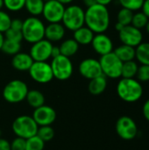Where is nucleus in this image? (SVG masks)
Instances as JSON below:
<instances>
[{
	"instance_id": "nucleus-1",
	"label": "nucleus",
	"mask_w": 149,
	"mask_h": 150,
	"mask_svg": "<svg viewBox=\"0 0 149 150\" xmlns=\"http://www.w3.org/2000/svg\"><path fill=\"white\" fill-rule=\"evenodd\" d=\"M110 12L107 6L95 4L85 11L84 25L94 33H105L110 26Z\"/></svg>"
},
{
	"instance_id": "nucleus-2",
	"label": "nucleus",
	"mask_w": 149,
	"mask_h": 150,
	"mask_svg": "<svg viewBox=\"0 0 149 150\" xmlns=\"http://www.w3.org/2000/svg\"><path fill=\"white\" fill-rule=\"evenodd\" d=\"M117 94L123 101L134 103L143 95V88L137 79L121 78L117 84Z\"/></svg>"
},
{
	"instance_id": "nucleus-3",
	"label": "nucleus",
	"mask_w": 149,
	"mask_h": 150,
	"mask_svg": "<svg viewBox=\"0 0 149 150\" xmlns=\"http://www.w3.org/2000/svg\"><path fill=\"white\" fill-rule=\"evenodd\" d=\"M45 24L38 17L30 16L23 20L21 33L23 40L33 44L45 38Z\"/></svg>"
},
{
	"instance_id": "nucleus-4",
	"label": "nucleus",
	"mask_w": 149,
	"mask_h": 150,
	"mask_svg": "<svg viewBox=\"0 0 149 150\" xmlns=\"http://www.w3.org/2000/svg\"><path fill=\"white\" fill-rule=\"evenodd\" d=\"M85 11L77 4H71L65 7L64 14L61 19V24L65 29L68 31H76L84 25Z\"/></svg>"
},
{
	"instance_id": "nucleus-5",
	"label": "nucleus",
	"mask_w": 149,
	"mask_h": 150,
	"mask_svg": "<svg viewBox=\"0 0 149 150\" xmlns=\"http://www.w3.org/2000/svg\"><path fill=\"white\" fill-rule=\"evenodd\" d=\"M28 91V86L24 81L14 79L4 86L3 90V98L10 104H18L25 100Z\"/></svg>"
},
{
	"instance_id": "nucleus-6",
	"label": "nucleus",
	"mask_w": 149,
	"mask_h": 150,
	"mask_svg": "<svg viewBox=\"0 0 149 150\" xmlns=\"http://www.w3.org/2000/svg\"><path fill=\"white\" fill-rule=\"evenodd\" d=\"M39 126L32 116L20 115L17 117L12 124L11 130L17 137L23 138L25 140L32 137L37 134Z\"/></svg>"
},
{
	"instance_id": "nucleus-7",
	"label": "nucleus",
	"mask_w": 149,
	"mask_h": 150,
	"mask_svg": "<svg viewBox=\"0 0 149 150\" xmlns=\"http://www.w3.org/2000/svg\"><path fill=\"white\" fill-rule=\"evenodd\" d=\"M98 61L101 66L102 73L105 76L111 79H117L121 77L123 62L119 59L113 51L102 55Z\"/></svg>"
},
{
	"instance_id": "nucleus-8",
	"label": "nucleus",
	"mask_w": 149,
	"mask_h": 150,
	"mask_svg": "<svg viewBox=\"0 0 149 150\" xmlns=\"http://www.w3.org/2000/svg\"><path fill=\"white\" fill-rule=\"evenodd\" d=\"M54 78L59 81H66L69 79L74 72L73 62L69 57L64 56L62 54L52 58L50 63Z\"/></svg>"
},
{
	"instance_id": "nucleus-9",
	"label": "nucleus",
	"mask_w": 149,
	"mask_h": 150,
	"mask_svg": "<svg viewBox=\"0 0 149 150\" xmlns=\"http://www.w3.org/2000/svg\"><path fill=\"white\" fill-rule=\"evenodd\" d=\"M28 72L30 77L38 83L46 84L54 79L50 63L47 62H33Z\"/></svg>"
},
{
	"instance_id": "nucleus-10",
	"label": "nucleus",
	"mask_w": 149,
	"mask_h": 150,
	"mask_svg": "<svg viewBox=\"0 0 149 150\" xmlns=\"http://www.w3.org/2000/svg\"><path fill=\"white\" fill-rule=\"evenodd\" d=\"M116 133L125 141L133 140L138 134V126L129 116H121L116 122Z\"/></svg>"
},
{
	"instance_id": "nucleus-11",
	"label": "nucleus",
	"mask_w": 149,
	"mask_h": 150,
	"mask_svg": "<svg viewBox=\"0 0 149 150\" xmlns=\"http://www.w3.org/2000/svg\"><path fill=\"white\" fill-rule=\"evenodd\" d=\"M64 11V4L57 0H49L45 2L41 15L48 23H61Z\"/></svg>"
},
{
	"instance_id": "nucleus-12",
	"label": "nucleus",
	"mask_w": 149,
	"mask_h": 150,
	"mask_svg": "<svg viewBox=\"0 0 149 150\" xmlns=\"http://www.w3.org/2000/svg\"><path fill=\"white\" fill-rule=\"evenodd\" d=\"M53 46L52 42L44 38L32 44L29 54L34 62H47L51 58Z\"/></svg>"
},
{
	"instance_id": "nucleus-13",
	"label": "nucleus",
	"mask_w": 149,
	"mask_h": 150,
	"mask_svg": "<svg viewBox=\"0 0 149 150\" xmlns=\"http://www.w3.org/2000/svg\"><path fill=\"white\" fill-rule=\"evenodd\" d=\"M119 37L122 44L136 47L142 42L143 35L140 29L132 25H126L119 32Z\"/></svg>"
},
{
	"instance_id": "nucleus-14",
	"label": "nucleus",
	"mask_w": 149,
	"mask_h": 150,
	"mask_svg": "<svg viewBox=\"0 0 149 150\" xmlns=\"http://www.w3.org/2000/svg\"><path fill=\"white\" fill-rule=\"evenodd\" d=\"M32 117L39 127L51 126L55 121L57 113L53 107L47 105H43L34 109Z\"/></svg>"
},
{
	"instance_id": "nucleus-15",
	"label": "nucleus",
	"mask_w": 149,
	"mask_h": 150,
	"mask_svg": "<svg viewBox=\"0 0 149 150\" xmlns=\"http://www.w3.org/2000/svg\"><path fill=\"white\" fill-rule=\"evenodd\" d=\"M78 70L80 75L88 80L103 75L99 61L94 58H86L83 60L79 64Z\"/></svg>"
},
{
	"instance_id": "nucleus-16",
	"label": "nucleus",
	"mask_w": 149,
	"mask_h": 150,
	"mask_svg": "<svg viewBox=\"0 0 149 150\" xmlns=\"http://www.w3.org/2000/svg\"><path fill=\"white\" fill-rule=\"evenodd\" d=\"M90 45L93 50L101 56L113 51V42L105 33H95Z\"/></svg>"
},
{
	"instance_id": "nucleus-17",
	"label": "nucleus",
	"mask_w": 149,
	"mask_h": 150,
	"mask_svg": "<svg viewBox=\"0 0 149 150\" xmlns=\"http://www.w3.org/2000/svg\"><path fill=\"white\" fill-rule=\"evenodd\" d=\"M66 29L61 23H48L45 27V39L50 42L61 41L65 36Z\"/></svg>"
},
{
	"instance_id": "nucleus-18",
	"label": "nucleus",
	"mask_w": 149,
	"mask_h": 150,
	"mask_svg": "<svg viewBox=\"0 0 149 150\" xmlns=\"http://www.w3.org/2000/svg\"><path fill=\"white\" fill-rule=\"evenodd\" d=\"M33 62L34 61L32 60L29 53L18 52V54L13 55L11 59V65L16 70L25 72L29 70Z\"/></svg>"
},
{
	"instance_id": "nucleus-19",
	"label": "nucleus",
	"mask_w": 149,
	"mask_h": 150,
	"mask_svg": "<svg viewBox=\"0 0 149 150\" xmlns=\"http://www.w3.org/2000/svg\"><path fill=\"white\" fill-rule=\"evenodd\" d=\"M73 39L79 44L83 46H87L90 45L93 40V37L95 33L88 28L86 25H83L76 31L73 32Z\"/></svg>"
},
{
	"instance_id": "nucleus-20",
	"label": "nucleus",
	"mask_w": 149,
	"mask_h": 150,
	"mask_svg": "<svg viewBox=\"0 0 149 150\" xmlns=\"http://www.w3.org/2000/svg\"><path fill=\"white\" fill-rule=\"evenodd\" d=\"M107 87V77L104 75H101L97 77H95L90 80L88 85L89 92L93 96H98L105 92Z\"/></svg>"
},
{
	"instance_id": "nucleus-21",
	"label": "nucleus",
	"mask_w": 149,
	"mask_h": 150,
	"mask_svg": "<svg viewBox=\"0 0 149 150\" xmlns=\"http://www.w3.org/2000/svg\"><path fill=\"white\" fill-rule=\"evenodd\" d=\"M114 54L122 62L133 61L135 58V47L122 44L113 50Z\"/></svg>"
},
{
	"instance_id": "nucleus-22",
	"label": "nucleus",
	"mask_w": 149,
	"mask_h": 150,
	"mask_svg": "<svg viewBox=\"0 0 149 150\" xmlns=\"http://www.w3.org/2000/svg\"><path fill=\"white\" fill-rule=\"evenodd\" d=\"M25 100L27 104L33 109H36L43 105H45V96L38 90H30L27 92Z\"/></svg>"
},
{
	"instance_id": "nucleus-23",
	"label": "nucleus",
	"mask_w": 149,
	"mask_h": 150,
	"mask_svg": "<svg viewBox=\"0 0 149 150\" xmlns=\"http://www.w3.org/2000/svg\"><path fill=\"white\" fill-rule=\"evenodd\" d=\"M79 44L72 38V39H67L63 40L61 45L59 46L61 50V54L67 56V57H72L74 56L79 50Z\"/></svg>"
},
{
	"instance_id": "nucleus-24",
	"label": "nucleus",
	"mask_w": 149,
	"mask_h": 150,
	"mask_svg": "<svg viewBox=\"0 0 149 150\" xmlns=\"http://www.w3.org/2000/svg\"><path fill=\"white\" fill-rule=\"evenodd\" d=\"M135 58L141 65H149V42H141L135 47Z\"/></svg>"
},
{
	"instance_id": "nucleus-25",
	"label": "nucleus",
	"mask_w": 149,
	"mask_h": 150,
	"mask_svg": "<svg viewBox=\"0 0 149 150\" xmlns=\"http://www.w3.org/2000/svg\"><path fill=\"white\" fill-rule=\"evenodd\" d=\"M44 4L43 0H25V9L31 16L39 17L42 14Z\"/></svg>"
},
{
	"instance_id": "nucleus-26",
	"label": "nucleus",
	"mask_w": 149,
	"mask_h": 150,
	"mask_svg": "<svg viewBox=\"0 0 149 150\" xmlns=\"http://www.w3.org/2000/svg\"><path fill=\"white\" fill-rule=\"evenodd\" d=\"M138 68H139V66H138L137 62H134L133 60L123 62L122 70H121V77L134 78V76H136Z\"/></svg>"
},
{
	"instance_id": "nucleus-27",
	"label": "nucleus",
	"mask_w": 149,
	"mask_h": 150,
	"mask_svg": "<svg viewBox=\"0 0 149 150\" xmlns=\"http://www.w3.org/2000/svg\"><path fill=\"white\" fill-rule=\"evenodd\" d=\"M20 49H21V43L11 41L6 39H4L2 48H1V50L4 54H9V55H14L18 54V52H20Z\"/></svg>"
},
{
	"instance_id": "nucleus-28",
	"label": "nucleus",
	"mask_w": 149,
	"mask_h": 150,
	"mask_svg": "<svg viewBox=\"0 0 149 150\" xmlns=\"http://www.w3.org/2000/svg\"><path fill=\"white\" fill-rule=\"evenodd\" d=\"M45 143L36 134L25 140V150H44Z\"/></svg>"
},
{
	"instance_id": "nucleus-29",
	"label": "nucleus",
	"mask_w": 149,
	"mask_h": 150,
	"mask_svg": "<svg viewBox=\"0 0 149 150\" xmlns=\"http://www.w3.org/2000/svg\"><path fill=\"white\" fill-rule=\"evenodd\" d=\"M148 16L143 12V11H138L136 13H133V19L131 25H133L134 27L141 30L142 28H145L148 22Z\"/></svg>"
},
{
	"instance_id": "nucleus-30",
	"label": "nucleus",
	"mask_w": 149,
	"mask_h": 150,
	"mask_svg": "<svg viewBox=\"0 0 149 150\" xmlns=\"http://www.w3.org/2000/svg\"><path fill=\"white\" fill-rule=\"evenodd\" d=\"M37 135L44 142H47L54 139V130L51 126H42L39 127L37 131Z\"/></svg>"
},
{
	"instance_id": "nucleus-31",
	"label": "nucleus",
	"mask_w": 149,
	"mask_h": 150,
	"mask_svg": "<svg viewBox=\"0 0 149 150\" xmlns=\"http://www.w3.org/2000/svg\"><path fill=\"white\" fill-rule=\"evenodd\" d=\"M133 16V11L126 8H121L117 15V22L122 24L124 26L131 25Z\"/></svg>"
},
{
	"instance_id": "nucleus-32",
	"label": "nucleus",
	"mask_w": 149,
	"mask_h": 150,
	"mask_svg": "<svg viewBox=\"0 0 149 150\" xmlns=\"http://www.w3.org/2000/svg\"><path fill=\"white\" fill-rule=\"evenodd\" d=\"M25 0H4V7L9 11L17 12L25 8Z\"/></svg>"
},
{
	"instance_id": "nucleus-33",
	"label": "nucleus",
	"mask_w": 149,
	"mask_h": 150,
	"mask_svg": "<svg viewBox=\"0 0 149 150\" xmlns=\"http://www.w3.org/2000/svg\"><path fill=\"white\" fill-rule=\"evenodd\" d=\"M145 0H119L122 8L128 9L132 11H139L142 8Z\"/></svg>"
},
{
	"instance_id": "nucleus-34",
	"label": "nucleus",
	"mask_w": 149,
	"mask_h": 150,
	"mask_svg": "<svg viewBox=\"0 0 149 150\" xmlns=\"http://www.w3.org/2000/svg\"><path fill=\"white\" fill-rule=\"evenodd\" d=\"M11 18L5 11H0V33H4L10 27L11 23Z\"/></svg>"
},
{
	"instance_id": "nucleus-35",
	"label": "nucleus",
	"mask_w": 149,
	"mask_h": 150,
	"mask_svg": "<svg viewBox=\"0 0 149 150\" xmlns=\"http://www.w3.org/2000/svg\"><path fill=\"white\" fill-rule=\"evenodd\" d=\"M4 39L11 40V41H15V42H19L21 43V41L23 40V35L21 31H18L12 28H9L4 33Z\"/></svg>"
},
{
	"instance_id": "nucleus-36",
	"label": "nucleus",
	"mask_w": 149,
	"mask_h": 150,
	"mask_svg": "<svg viewBox=\"0 0 149 150\" xmlns=\"http://www.w3.org/2000/svg\"><path fill=\"white\" fill-rule=\"evenodd\" d=\"M136 76H137V80L139 82H148L149 65H141L138 68Z\"/></svg>"
},
{
	"instance_id": "nucleus-37",
	"label": "nucleus",
	"mask_w": 149,
	"mask_h": 150,
	"mask_svg": "<svg viewBox=\"0 0 149 150\" xmlns=\"http://www.w3.org/2000/svg\"><path fill=\"white\" fill-rule=\"evenodd\" d=\"M11 150H25V140L16 137L11 142Z\"/></svg>"
},
{
	"instance_id": "nucleus-38",
	"label": "nucleus",
	"mask_w": 149,
	"mask_h": 150,
	"mask_svg": "<svg viewBox=\"0 0 149 150\" xmlns=\"http://www.w3.org/2000/svg\"><path fill=\"white\" fill-rule=\"evenodd\" d=\"M22 25H23V20L22 19H20V18H12L10 28L15 29V30H18V31H21Z\"/></svg>"
},
{
	"instance_id": "nucleus-39",
	"label": "nucleus",
	"mask_w": 149,
	"mask_h": 150,
	"mask_svg": "<svg viewBox=\"0 0 149 150\" xmlns=\"http://www.w3.org/2000/svg\"><path fill=\"white\" fill-rule=\"evenodd\" d=\"M0 150H11V142L6 139L0 138Z\"/></svg>"
},
{
	"instance_id": "nucleus-40",
	"label": "nucleus",
	"mask_w": 149,
	"mask_h": 150,
	"mask_svg": "<svg viewBox=\"0 0 149 150\" xmlns=\"http://www.w3.org/2000/svg\"><path fill=\"white\" fill-rule=\"evenodd\" d=\"M142 113H143L144 118L149 122V99H148V100L144 103V105H143V107H142Z\"/></svg>"
},
{
	"instance_id": "nucleus-41",
	"label": "nucleus",
	"mask_w": 149,
	"mask_h": 150,
	"mask_svg": "<svg viewBox=\"0 0 149 150\" xmlns=\"http://www.w3.org/2000/svg\"><path fill=\"white\" fill-rule=\"evenodd\" d=\"M59 55H61V50L59 46H53L52 52H51V58H54Z\"/></svg>"
},
{
	"instance_id": "nucleus-42",
	"label": "nucleus",
	"mask_w": 149,
	"mask_h": 150,
	"mask_svg": "<svg viewBox=\"0 0 149 150\" xmlns=\"http://www.w3.org/2000/svg\"><path fill=\"white\" fill-rule=\"evenodd\" d=\"M142 11L148 16V18H149V0H145L141 8Z\"/></svg>"
},
{
	"instance_id": "nucleus-43",
	"label": "nucleus",
	"mask_w": 149,
	"mask_h": 150,
	"mask_svg": "<svg viewBox=\"0 0 149 150\" xmlns=\"http://www.w3.org/2000/svg\"><path fill=\"white\" fill-rule=\"evenodd\" d=\"M113 0H96V3L98 4H102V5H105V6H107L109 5Z\"/></svg>"
},
{
	"instance_id": "nucleus-44",
	"label": "nucleus",
	"mask_w": 149,
	"mask_h": 150,
	"mask_svg": "<svg viewBox=\"0 0 149 150\" xmlns=\"http://www.w3.org/2000/svg\"><path fill=\"white\" fill-rule=\"evenodd\" d=\"M83 3H84V4H85L87 7H90V6H91V5H93V4H97V3H96V0H83Z\"/></svg>"
},
{
	"instance_id": "nucleus-45",
	"label": "nucleus",
	"mask_w": 149,
	"mask_h": 150,
	"mask_svg": "<svg viewBox=\"0 0 149 150\" xmlns=\"http://www.w3.org/2000/svg\"><path fill=\"white\" fill-rule=\"evenodd\" d=\"M123 27H124V25H123L122 24L119 23V22H117V23L115 24V29H116V31H118V32L121 31Z\"/></svg>"
},
{
	"instance_id": "nucleus-46",
	"label": "nucleus",
	"mask_w": 149,
	"mask_h": 150,
	"mask_svg": "<svg viewBox=\"0 0 149 150\" xmlns=\"http://www.w3.org/2000/svg\"><path fill=\"white\" fill-rule=\"evenodd\" d=\"M57 1L60 2V3H61V4H64V5H66V4H70L71 3L74 2V0H57Z\"/></svg>"
},
{
	"instance_id": "nucleus-47",
	"label": "nucleus",
	"mask_w": 149,
	"mask_h": 150,
	"mask_svg": "<svg viewBox=\"0 0 149 150\" xmlns=\"http://www.w3.org/2000/svg\"><path fill=\"white\" fill-rule=\"evenodd\" d=\"M4 40V33H0V50H1V48H2V46H3Z\"/></svg>"
},
{
	"instance_id": "nucleus-48",
	"label": "nucleus",
	"mask_w": 149,
	"mask_h": 150,
	"mask_svg": "<svg viewBox=\"0 0 149 150\" xmlns=\"http://www.w3.org/2000/svg\"><path fill=\"white\" fill-rule=\"evenodd\" d=\"M4 8V0H0V11Z\"/></svg>"
},
{
	"instance_id": "nucleus-49",
	"label": "nucleus",
	"mask_w": 149,
	"mask_h": 150,
	"mask_svg": "<svg viewBox=\"0 0 149 150\" xmlns=\"http://www.w3.org/2000/svg\"><path fill=\"white\" fill-rule=\"evenodd\" d=\"M146 30H147V32H148V33H149V19H148V24H147V25H146Z\"/></svg>"
},
{
	"instance_id": "nucleus-50",
	"label": "nucleus",
	"mask_w": 149,
	"mask_h": 150,
	"mask_svg": "<svg viewBox=\"0 0 149 150\" xmlns=\"http://www.w3.org/2000/svg\"><path fill=\"white\" fill-rule=\"evenodd\" d=\"M1 136H2V130H1V128H0V138H1Z\"/></svg>"
},
{
	"instance_id": "nucleus-51",
	"label": "nucleus",
	"mask_w": 149,
	"mask_h": 150,
	"mask_svg": "<svg viewBox=\"0 0 149 150\" xmlns=\"http://www.w3.org/2000/svg\"><path fill=\"white\" fill-rule=\"evenodd\" d=\"M44 2H47V1H49V0H43Z\"/></svg>"
}]
</instances>
